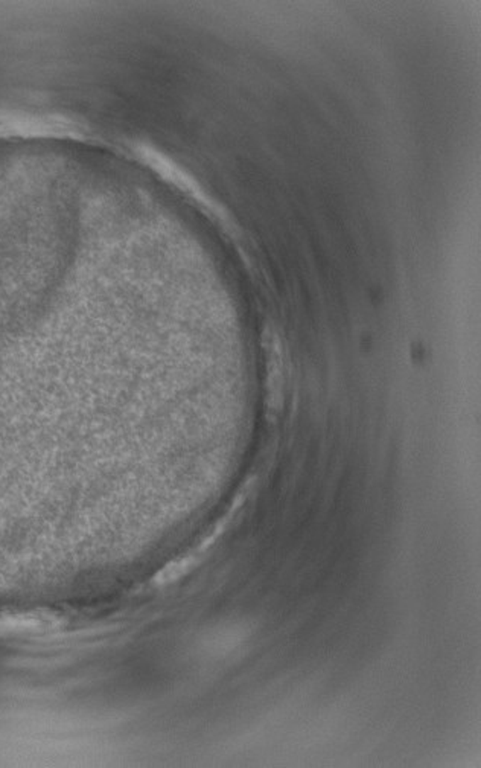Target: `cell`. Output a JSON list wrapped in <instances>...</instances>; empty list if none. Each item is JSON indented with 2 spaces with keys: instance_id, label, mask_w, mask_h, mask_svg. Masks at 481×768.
Listing matches in <instances>:
<instances>
[{
  "instance_id": "6da1fadb",
  "label": "cell",
  "mask_w": 481,
  "mask_h": 768,
  "mask_svg": "<svg viewBox=\"0 0 481 768\" xmlns=\"http://www.w3.org/2000/svg\"><path fill=\"white\" fill-rule=\"evenodd\" d=\"M197 564V558L195 556H187V558L184 560H180V561H175L170 566H166L165 569L157 573L154 576L153 583L154 584H159V585H163V584H168V583H172V581H177L179 578H182L183 575H186L187 572H189L192 567Z\"/></svg>"
}]
</instances>
